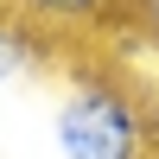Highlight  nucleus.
<instances>
[{
    "label": "nucleus",
    "instance_id": "nucleus-3",
    "mask_svg": "<svg viewBox=\"0 0 159 159\" xmlns=\"http://www.w3.org/2000/svg\"><path fill=\"white\" fill-rule=\"evenodd\" d=\"M25 7L45 13V19H64V25H89V19H102L115 0H25Z\"/></svg>",
    "mask_w": 159,
    "mask_h": 159
},
{
    "label": "nucleus",
    "instance_id": "nucleus-2",
    "mask_svg": "<svg viewBox=\"0 0 159 159\" xmlns=\"http://www.w3.org/2000/svg\"><path fill=\"white\" fill-rule=\"evenodd\" d=\"M38 57H45V45H38V32L25 19H7L0 13V83H19V76L38 70Z\"/></svg>",
    "mask_w": 159,
    "mask_h": 159
},
{
    "label": "nucleus",
    "instance_id": "nucleus-4",
    "mask_svg": "<svg viewBox=\"0 0 159 159\" xmlns=\"http://www.w3.org/2000/svg\"><path fill=\"white\" fill-rule=\"evenodd\" d=\"M140 7H147V25L159 32V0H140Z\"/></svg>",
    "mask_w": 159,
    "mask_h": 159
},
{
    "label": "nucleus",
    "instance_id": "nucleus-5",
    "mask_svg": "<svg viewBox=\"0 0 159 159\" xmlns=\"http://www.w3.org/2000/svg\"><path fill=\"white\" fill-rule=\"evenodd\" d=\"M0 7H7V0H0Z\"/></svg>",
    "mask_w": 159,
    "mask_h": 159
},
{
    "label": "nucleus",
    "instance_id": "nucleus-1",
    "mask_svg": "<svg viewBox=\"0 0 159 159\" xmlns=\"http://www.w3.org/2000/svg\"><path fill=\"white\" fill-rule=\"evenodd\" d=\"M57 153L64 159H153V115L121 76L83 70L57 96Z\"/></svg>",
    "mask_w": 159,
    "mask_h": 159
}]
</instances>
